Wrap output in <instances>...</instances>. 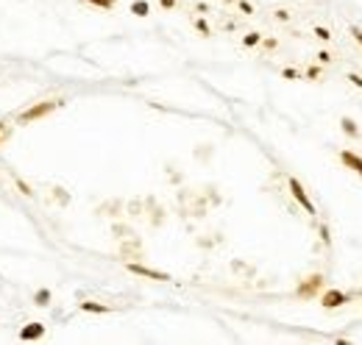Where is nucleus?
Instances as JSON below:
<instances>
[{"mask_svg":"<svg viewBox=\"0 0 362 345\" xmlns=\"http://www.w3.org/2000/svg\"><path fill=\"white\" fill-rule=\"evenodd\" d=\"M61 106V100H45V103H36V106H31V109H25L23 114H20V122H31V120H39V117H45L47 111H53Z\"/></svg>","mask_w":362,"mask_h":345,"instance_id":"1","label":"nucleus"},{"mask_svg":"<svg viewBox=\"0 0 362 345\" xmlns=\"http://www.w3.org/2000/svg\"><path fill=\"white\" fill-rule=\"evenodd\" d=\"M290 192H293V198L306 209V214H315V206H312V200H309V195L304 192V187H301L298 178H290Z\"/></svg>","mask_w":362,"mask_h":345,"instance_id":"2","label":"nucleus"},{"mask_svg":"<svg viewBox=\"0 0 362 345\" xmlns=\"http://www.w3.org/2000/svg\"><path fill=\"white\" fill-rule=\"evenodd\" d=\"M320 303H323L326 309H337V306H343V303H348V295L340 292V289H326V292L320 295Z\"/></svg>","mask_w":362,"mask_h":345,"instance_id":"3","label":"nucleus"},{"mask_svg":"<svg viewBox=\"0 0 362 345\" xmlns=\"http://www.w3.org/2000/svg\"><path fill=\"white\" fill-rule=\"evenodd\" d=\"M128 270L136 273V276H145V278H153V281H170L167 273H159V270H151V267H142L136 265V262H128Z\"/></svg>","mask_w":362,"mask_h":345,"instance_id":"4","label":"nucleus"},{"mask_svg":"<svg viewBox=\"0 0 362 345\" xmlns=\"http://www.w3.org/2000/svg\"><path fill=\"white\" fill-rule=\"evenodd\" d=\"M320 284H323V276H309L304 284L298 287V298H312L317 289H320Z\"/></svg>","mask_w":362,"mask_h":345,"instance_id":"5","label":"nucleus"},{"mask_svg":"<svg viewBox=\"0 0 362 345\" xmlns=\"http://www.w3.org/2000/svg\"><path fill=\"white\" fill-rule=\"evenodd\" d=\"M340 162H343L346 167H351L354 173H360V176H362V159H360L357 153H351V150H343V153H340Z\"/></svg>","mask_w":362,"mask_h":345,"instance_id":"6","label":"nucleus"},{"mask_svg":"<svg viewBox=\"0 0 362 345\" xmlns=\"http://www.w3.org/2000/svg\"><path fill=\"white\" fill-rule=\"evenodd\" d=\"M42 334H45V326L42 323H31V326H25L23 331H20V337L23 340H39Z\"/></svg>","mask_w":362,"mask_h":345,"instance_id":"7","label":"nucleus"},{"mask_svg":"<svg viewBox=\"0 0 362 345\" xmlns=\"http://www.w3.org/2000/svg\"><path fill=\"white\" fill-rule=\"evenodd\" d=\"M340 128H343V134H348L351 139L360 136V128H357V122L351 120V117H343V120H340Z\"/></svg>","mask_w":362,"mask_h":345,"instance_id":"8","label":"nucleus"},{"mask_svg":"<svg viewBox=\"0 0 362 345\" xmlns=\"http://www.w3.org/2000/svg\"><path fill=\"white\" fill-rule=\"evenodd\" d=\"M131 14H136V17H148V14H151V6H148L145 0H134V3H131Z\"/></svg>","mask_w":362,"mask_h":345,"instance_id":"9","label":"nucleus"},{"mask_svg":"<svg viewBox=\"0 0 362 345\" xmlns=\"http://www.w3.org/2000/svg\"><path fill=\"white\" fill-rule=\"evenodd\" d=\"M81 309H84V312H95V315H106V312H109V306L95 303V300H84V303H81Z\"/></svg>","mask_w":362,"mask_h":345,"instance_id":"10","label":"nucleus"},{"mask_svg":"<svg viewBox=\"0 0 362 345\" xmlns=\"http://www.w3.org/2000/svg\"><path fill=\"white\" fill-rule=\"evenodd\" d=\"M36 303H39V306H47V300H50V292H47V289H39V292H36Z\"/></svg>","mask_w":362,"mask_h":345,"instance_id":"11","label":"nucleus"},{"mask_svg":"<svg viewBox=\"0 0 362 345\" xmlns=\"http://www.w3.org/2000/svg\"><path fill=\"white\" fill-rule=\"evenodd\" d=\"M259 33H248V36H245V39H242V45H245V47H254V45H259Z\"/></svg>","mask_w":362,"mask_h":345,"instance_id":"12","label":"nucleus"},{"mask_svg":"<svg viewBox=\"0 0 362 345\" xmlns=\"http://www.w3.org/2000/svg\"><path fill=\"white\" fill-rule=\"evenodd\" d=\"M90 3H92V6H98V9H112L117 0H90Z\"/></svg>","mask_w":362,"mask_h":345,"instance_id":"13","label":"nucleus"},{"mask_svg":"<svg viewBox=\"0 0 362 345\" xmlns=\"http://www.w3.org/2000/svg\"><path fill=\"white\" fill-rule=\"evenodd\" d=\"M315 36H317V39H323V42H326V39H332V33H329L323 25H317V28H315Z\"/></svg>","mask_w":362,"mask_h":345,"instance_id":"14","label":"nucleus"},{"mask_svg":"<svg viewBox=\"0 0 362 345\" xmlns=\"http://www.w3.org/2000/svg\"><path fill=\"white\" fill-rule=\"evenodd\" d=\"M17 187H20V192H23V195H31V187L25 184L23 178H17Z\"/></svg>","mask_w":362,"mask_h":345,"instance_id":"15","label":"nucleus"},{"mask_svg":"<svg viewBox=\"0 0 362 345\" xmlns=\"http://www.w3.org/2000/svg\"><path fill=\"white\" fill-rule=\"evenodd\" d=\"M195 28H198L201 33H209V25H206L204 20H195Z\"/></svg>","mask_w":362,"mask_h":345,"instance_id":"16","label":"nucleus"},{"mask_svg":"<svg viewBox=\"0 0 362 345\" xmlns=\"http://www.w3.org/2000/svg\"><path fill=\"white\" fill-rule=\"evenodd\" d=\"M320 240H323L326 245H329V240H332V237H329V228H326V225H320Z\"/></svg>","mask_w":362,"mask_h":345,"instance_id":"17","label":"nucleus"},{"mask_svg":"<svg viewBox=\"0 0 362 345\" xmlns=\"http://www.w3.org/2000/svg\"><path fill=\"white\" fill-rule=\"evenodd\" d=\"M240 9L245 11V14H251V11H254V9H251V3H248V0H240Z\"/></svg>","mask_w":362,"mask_h":345,"instance_id":"18","label":"nucleus"},{"mask_svg":"<svg viewBox=\"0 0 362 345\" xmlns=\"http://www.w3.org/2000/svg\"><path fill=\"white\" fill-rule=\"evenodd\" d=\"M348 81L354 84V87H360V89H362V78H360V75H348Z\"/></svg>","mask_w":362,"mask_h":345,"instance_id":"19","label":"nucleus"},{"mask_svg":"<svg viewBox=\"0 0 362 345\" xmlns=\"http://www.w3.org/2000/svg\"><path fill=\"white\" fill-rule=\"evenodd\" d=\"M306 75H309V78H317V75H320V70H317V67H309V70H306Z\"/></svg>","mask_w":362,"mask_h":345,"instance_id":"20","label":"nucleus"},{"mask_svg":"<svg viewBox=\"0 0 362 345\" xmlns=\"http://www.w3.org/2000/svg\"><path fill=\"white\" fill-rule=\"evenodd\" d=\"M351 33H354V39L362 45V31H360V28H351Z\"/></svg>","mask_w":362,"mask_h":345,"instance_id":"21","label":"nucleus"},{"mask_svg":"<svg viewBox=\"0 0 362 345\" xmlns=\"http://www.w3.org/2000/svg\"><path fill=\"white\" fill-rule=\"evenodd\" d=\"M276 20H284V22H287V20H290V14H287V11H276Z\"/></svg>","mask_w":362,"mask_h":345,"instance_id":"22","label":"nucleus"},{"mask_svg":"<svg viewBox=\"0 0 362 345\" xmlns=\"http://www.w3.org/2000/svg\"><path fill=\"white\" fill-rule=\"evenodd\" d=\"M6 131H9V128H6V122H0V145H3V136H6Z\"/></svg>","mask_w":362,"mask_h":345,"instance_id":"23","label":"nucleus"},{"mask_svg":"<svg viewBox=\"0 0 362 345\" xmlns=\"http://www.w3.org/2000/svg\"><path fill=\"white\" fill-rule=\"evenodd\" d=\"M162 6H165V9H173V6H176V0H162Z\"/></svg>","mask_w":362,"mask_h":345,"instance_id":"24","label":"nucleus"},{"mask_svg":"<svg viewBox=\"0 0 362 345\" xmlns=\"http://www.w3.org/2000/svg\"><path fill=\"white\" fill-rule=\"evenodd\" d=\"M226 3H231V0H226Z\"/></svg>","mask_w":362,"mask_h":345,"instance_id":"25","label":"nucleus"}]
</instances>
